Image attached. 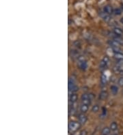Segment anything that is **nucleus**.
<instances>
[{
	"mask_svg": "<svg viewBox=\"0 0 123 135\" xmlns=\"http://www.w3.org/2000/svg\"><path fill=\"white\" fill-rule=\"evenodd\" d=\"M80 127V123L76 121H70L68 124V130L70 132H75Z\"/></svg>",
	"mask_w": 123,
	"mask_h": 135,
	"instance_id": "nucleus-1",
	"label": "nucleus"
},
{
	"mask_svg": "<svg viewBox=\"0 0 123 135\" xmlns=\"http://www.w3.org/2000/svg\"><path fill=\"white\" fill-rule=\"evenodd\" d=\"M103 12L108 14V15H112L113 13V9L112 6L110 5L105 6L103 8Z\"/></svg>",
	"mask_w": 123,
	"mask_h": 135,
	"instance_id": "nucleus-2",
	"label": "nucleus"
},
{
	"mask_svg": "<svg viewBox=\"0 0 123 135\" xmlns=\"http://www.w3.org/2000/svg\"><path fill=\"white\" fill-rule=\"evenodd\" d=\"M101 17L103 19L104 21L106 22V23H108V22L110 21V20H111V17H110V15H108V14H107L105 12H101Z\"/></svg>",
	"mask_w": 123,
	"mask_h": 135,
	"instance_id": "nucleus-3",
	"label": "nucleus"
},
{
	"mask_svg": "<svg viewBox=\"0 0 123 135\" xmlns=\"http://www.w3.org/2000/svg\"><path fill=\"white\" fill-rule=\"evenodd\" d=\"M86 121H87V117L86 115H85L84 113H81L79 115V123L80 124H84L86 122Z\"/></svg>",
	"mask_w": 123,
	"mask_h": 135,
	"instance_id": "nucleus-4",
	"label": "nucleus"
},
{
	"mask_svg": "<svg viewBox=\"0 0 123 135\" xmlns=\"http://www.w3.org/2000/svg\"><path fill=\"white\" fill-rule=\"evenodd\" d=\"M113 32L118 36H123V30L120 27H114L113 29Z\"/></svg>",
	"mask_w": 123,
	"mask_h": 135,
	"instance_id": "nucleus-5",
	"label": "nucleus"
},
{
	"mask_svg": "<svg viewBox=\"0 0 123 135\" xmlns=\"http://www.w3.org/2000/svg\"><path fill=\"white\" fill-rule=\"evenodd\" d=\"M108 44H109V46H111V48H112V47H119V48H120V46H121L118 42L116 41V40H113V39L108 40Z\"/></svg>",
	"mask_w": 123,
	"mask_h": 135,
	"instance_id": "nucleus-6",
	"label": "nucleus"
},
{
	"mask_svg": "<svg viewBox=\"0 0 123 135\" xmlns=\"http://www.w3.org/2000/svg\"><path fill=\"white\" fill-rule=\"evenodd\" d=\"M69 100L71 103H75L77 100V95L76 93H72L70 95Z\"/></svg>",
	"mask_w": 123,
	"mask_h": 135,
	"instance_id": "nucleus-7",
	"label": "nucleus"
},
{
	"mask_svg": "<svg viewBox=\"0 0 123 135\" xmlns=\"http://www.w3.org/2000/svg\"><path fill=\"white\" fill-rule=\"evenodd\" d=\"M107 96H108L107 92H105V91H103L99 94V99L101 100H105L107 98Z\"/></svg>",
	"mask_w": 123,
	"mask_h": 135,
	"instance_id": "nucleus-8",
	"label": "nucleus"
},
{
	"mask_svg": "<svg viewBox=\"0 0 123 135\" xmlns=\"http://www.w3.org/2000/svg\"><path fill=\"white\" fill-rule=\"evenodd\" d=\"M88 110V105L87 104H82L80 106V111L82 113H86Z\"/></svg>",
	"mask_w": 123,
	"mask_h": 135,
	"instance_id": "nucleus-9",
	"label": "nucleus"
},
{
	"mask_svg": "<svg viewBox=\"0 0 123 135\" xmlns=\"http://www.w3.org/2000/svg\"><path fill=\"white\" fill-rule=\"evenodd\" d=\"M79 68L82 70H86L88 68V64L86 61H82V62H79Z\"/></svg>",
	"mask_w": 123,
	"mask_h": 135,
	"instance_id": "nucleus-10",
	"label": "nucleus"
},
{
	"mask_svg": "<svg viewBox=\"0 0 123 135\" xmlns=\"http://www.w3.org/2000/svg\"><path fill=\"white\" fill-rule=\"evenodd\" d=\"M101 85H103V86H104V85H105L107 83V77L105 75H101Z\"/></svg>",
	"mask_w": 123,
	"mask_h": 135,
	"instance_id": "nucleus-11",
	"label": "nucleus"
},
{
	"mask_svg": "<svg viewBox=\"0 0 123 135\" xmlns=\"http://www.w3.org/2000/svg\"><path fill=\"white\" fill-rule=\"evenodd\" d=\"M114 57L116 58V59L118 60H121L123 59V53H114Z\"/></svg>",
	"mask_w": 123,
	"mask_h": 135,
	"instance_id": "nucleus-12",
	"label": "nucleus"
},
{
	"mask_svg": "<svg viewBox=\"0 0 123 135\" xmlns=\"http://www.w3.org/2000/svg\"><path fill=\"white\" fill-rule=\"evenodd\" d=\"M109 128H110V130H112V131H115V130H116L118 129V124H117L116 122L113 121V122H112V123L110 124V127H109Z\"/></svg>",
	"mask_w": 123,
	"mask_h": 135,
	"instance_id": "nucleus-13",
	"label": "nucleus"
},
{
	"mask_svg": "<svg viewBox=\"0 0 123 135\" xmlns=\"http://www.w3.org/2000/svg\"><path fill=\"white\" fill-rule=\"evenodd\" d=\"M110 128H107V127H105L103 129L101 132V134L103 135H109V133H110Z\"/></svg>",
	"mask_w": 123,
	"mask_h": 135,
	"instance_id": "nucleus-14",
	"label": "nucleus"
},
{
	"mask_svg": "<svg viewBox=\"0 0 123 135\" xmlns=\"http://www.w3.org/2000/svg\"><path fill=\"white\" fill-rule=\"evenodd\" d=\"M122 10H121L120 8H116L115 10H113V13L114 15H116V16H120V15H122Z\"/></svg>",
	"mask_w": 123,
	"mask_h": 135,
	"instance_id": "nucleus-15",
	"label": "nucleus"
},
{
	"mask_svg": "<svg viewBox=\"0 0 123 135\" xmlns=\"http://www.w3.org/2000/svg\"><path fill=\"white\" fill-rule=\"evenodd\" d=\"M110 89H111V92H112V94H114V95H116V94L118 93V89L116 85H112Z\"/></svg>",
	"mask_w": 123,
	"mask_h": 135,
	"instance_id": "nucleus-16",
	"label": "nucleus"
},
{
	"mask_svg": "<svg viewBox=\"0 0 123 135\" xmlns=\"http://www.w3.org/2000/svg\"><path fill=\"white\" fill-rule=\"evenodd\" d=\"M113 40H115L116 41H117L118 43L120 44V45H123V39L121 38V37L120 36H116L115 38H113Z\"/></svg>",
	"mask_w": 123,
	"mask_h": 135,
	"instance_id": "nucleus-17",
	"label": "nucleus"
},
{
	"mask_svg": "<svg viewBox=\"0 0 123 135\" xmlns=\"http://www.w3.org/2000/svg\"><path fill=\"white\" fill-rule=\"evenodd\" d=\"M99 110V106L96 104V105H94V106H92V111L93 113H97Z\"/></svg>",
	"mask_w": 123,
	"mask_h": 135,
	"instance_id": "nucleus-18",
	"label": "nucleus"
},
{
	"mask_svg": "<svg viewBox=\"0 0 123 135\" xmlns=\"http://www.w3.org/2000/svg\"><path fill=\"white\" fill-rule=\"evenodd\" d=\"M106 65H107L106 63L104 62L102 60L101 61V63H100V64H99V67H100L101 69H104L106 67Z\"/></svg>",
	"mask_w": 123,
	"mask_h": 135,
	"instance_id": "nucleus-19",
	"label": "nucleus"
},
{
	"mask_svg": "<svg viewBox=\"0 0 123 135\" xmlns=\"http://www.w3.org/2000/svg\"><path fill=\"white\" fill-rule=\"evenodd\" d=\"M118 83L120 87H123V77H120L118 79Z\"/></svg>",
	"mask_w": 123,
	"mask_h": 135,
	"instance_id": "nucleus-20",
	"label": "nucleus"
},
{
	"mask_svg": "<svg viewBox=\"0 0 123 135\" xmlns=\"http://www.w3.org/2000/svg\"><path fill=\"white\" fill-rule=\"evenodd\" d=\"M103 61L104 62H105L107 64L109 63V57H107V56H105L103 57Z\"/></svg>",
	"mask_w": 123,
	"mask_h": 135,
	"instance_id": "nucleus-21",
	"label": "nucleus"
},
{
	"mask_svg": "<svg viewBox=\"0 0 123 135\" xmlns=\"http://www.w3.org/2000/svg\"><path fill=\"white\" fill-rule=\"evenodd\" d=\"M78 61H79V62H82V61H85V58L84 57H83V56H79V57H78Z\"/></svg>",
	"mask_w": 123,
	"mask_h": 135,
	"instance_id": "nucleus-22",
	"label": "nucleus"
},
{
	"mask_svg": "<svg viewBox=\"0 0 123 135\" xmlns=\"http://www.w3.org/2000/svg\"><path fill=\"white\" fill-rule=\"evenodd\" d=\"M79 135H87V132L86 130H82L81 132L79 134Z\"/></svg>",
	"mask_w": 123,
	"mask_h": 135,
	"instance_id": "nucleus-23",
	"label": "nucleus"
},
{
	"mask_svg": "<svg viewBox=\"0 0 123 135\" xmlns=\"http://www.w3.org/2000/svg\"><path fill=\"white\" fill-rule=\"evenodd\" d=\"M118 63H119V64H121V65H123V59H121V60H118Z\"/></svg>",
	"mask_w": 123,
	"mask_h": 135,
	"instance_id": "nucleus-24",
	"label": "nucleus"
},
{
	"mask_svg": "<svg viewBox=\"0 0 123 135\" xmlns=\"http://www.w3.org/2000/svg\"><path fill=\"white\" fill-rule=\"evenodd\" d=\"M120 22H121V23H122V24L123 25V17L120 19Z\"/></svg>",
	"mask_w": 123,
	"mask_h": 135,
	"instance_id": "nucleus-25",
	"label": "nucleus"
},
{
	"mask_svg": "<svg viewBox=\"0 0 123 135\" xmlns=\"http://www.w3.org/2000/svg\"><path fill=\"white\" fill-rule=\"evenodd\" d=\"M122 10H123V4L122 5Z\"/></svg>",
	"mask_w": 123,
	"mask_h": 135,
	"instance_id": "nucleus-26",
	"label": "nucleus"
},
{
	"mask_svg": "<svg viewBox=\"0 0 123 135\" xmlns=\"http://www.w3.org/2000/svg\"><path fill=\"white\" fill-rule=\"evenodd\" d=\"M111 135H116V134H111Z\"/></svg>",
	"mask_w": 123,
	"mask_h": 135,
	"instance_id": "nucleus-27",
	"label": "nucleus"
},
{
	"mask_svg": "<svg viewBox=\"0 0 123 135\" xmlns=\"http://www.w3.org/2000/svg\"><path fill=\"white\" fill-rule=\"evenodd\" d=\"M101 135H103V134H101Z\"/></svg>",
	"mask_w": 123,
	"mask_h": 135,
	"instance_id": "nucleus-28",
	"label": "nucleus"
}]
</instances>
